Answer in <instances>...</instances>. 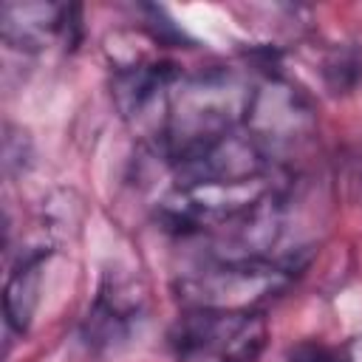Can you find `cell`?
<instances>
[{
    "label": "cell",
    "mask_w": 362,
    "mask_h": 362,
    "mask_svg": "<svg viewBox=\"0 0 362 362\" xmlns=\"http://www.w3.org/2000/svg\"><path fill=\"white\" fill-rule=\"evenodd\" d=\"M252 90L255 85L229 68H206L178 76L170 88L156 147L173 167L204 153L243 127Z\"/></svg>",
    "instance_id": "cell-1"
},
{
    "label": "cell",
    "mask_w": 362,
    "mask_h": 362,
    "mask_svg": "<svg viewBox=\"0 0 362 362\" xmlns=\"http://www.w3.org/2000/svg\"><path fill=\"white\" fill-rule=\"evenodd\" d=\"M297 274L294 260L274 257H212L175 283L184 308L212 311H257L260 303L277 297Z\"/></svg>",
    "instance_id": "cell-2"
},
{
    "label": "cell",
    "mask_w": 362,
    "mask_h": 362,
    "mask_svg": "<svg viewBox=\"0 0 362 362\" xmlns=\"http://www.w3.org/2000/svg\"><path fill=\"white\" fill-rule=\"evenodd\" d=\"M257 311L184 308L170 331L175 362H255L266 345Z\"/></svg>",
    "instance_id": "cell-3"
},
{
    "label": "cell",
    "mask_w": 362,
    "mask_h": 362,
    "mask_svg": "<svg viewBox=\"0 0 362 362\" xmlns=\"http://www.w3.org/2000/svg\"><path fill=\"white\" fill-rule=\"evenodd\" d=\"M246 133L260 144V150L277 164V158L303 144L314 130V116L305 99L280 79H263L252 90L249 113L243 122Z\"/></svg>",
    "instance_id": "cell-4"
},
{
    "label": "cell",
    "mask_w": 362,
    "mask_h": 362,
    "mask_svg": "<svg viewBox=\"0 0 362 362\" xmlns=\"http://www.w3.org/2000/svg\"><path fill=\"white\" fill-rule=\"evenodd\" d=\"M71 8L54 3H3V40L23 51H40L42 45L65 37Z\"/></svg>",
    "instance_id": "cell-5"
},
{
    "label": "cell",
    "mask_w": 362,
    "mask_h": 362,
    "mask_svg": "<svg viewBox=\"0 0 362 362\" xmlns=\"http://www.w3.org/2000/svg\"><path fill=\"white\" fill-rule=\"evenodd\" d=\"M42 260H45L42 252L23 257L17 263V269L8 274V283H6V320L20 334L28 328V322L34 317V308L40 303Z\"/></svg>",
    "instance_id": "cell-6"
},
{
    "label": "cell",
    "mask_w": 362,
    "mask_h": 362,
    "mask_svg": "<svg viewBox=\"0 0 362 362\" xmlns=\"http://www.w3.org/2000/svg\"><path fill=\"white\" fill-rule=\"evenodd\" d=\"M288 362H354L351 348H334L325 342H300L288 351Z\"/></svg>",
    "instance_id": "cell-7"
}]
</instances>
